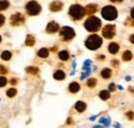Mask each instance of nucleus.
I'll use <instances>...</instances> for the list:
<instances>
[{
	"label": "nucleus",
	"instance_id": "f8f14e48",
	"mask_svg": "<svg viewBox=\"0 0 134 128\" xmlns=\"http://www.w3.org/2000/svg\"><path fill=\"white\" fill-rule=\"evenodd\" d=\"M85 10H86V14H87V15L91 16V15H93V14H95V13L97 12V5H94V4H90V5L86 6Z\"/></svg>",
	"mask_w": 134,
	"mask_h": 128
},
{
	"label": "nucleus",
	"instance_id": "473e14b6",
	"mask_svg": "<svg viewBox=\"0 0 134 128\" xmlns=\"http://www.w3.org/2000/svg\"><path fill=\"white\" fill-rule=\"evenodd\" d=\"M0 73H2V74H6V73H7L6 68H4L2 65H0Z\"/></svg>",
	"mask_w": 134,
	"mask_h": 128
},
{
	"label": "nucleus",
	"instance_id": "393cba45",
	"mask_svg": "<svg viewBox=\"0 0 134 128\" xmlns=\"http://www.w3.org/2000/svg\"><path fill=\"white\" fill-rule=\"evenodd\" d=\"M97 85V80L96 79H89L87 82V86L90 88H94Z\"/></svg>",
	"mask_w": 134,
	"mask_h": 128
},
{
	"label": "nucleus",
	"instance_id": "412c9836",
	"mask_svg": "<svg viewBox=\"0 0 134 128\" xmlns=\"http://www.w3.org/2000/svg\"><path fill=\"white\" fill-rule=\"evenodd\" d=\"M109 91L107 90H102L100 93H99V97H100L102 100H107L109 98Z\"/></svg>",
	"mask_w": 134,
	"mask_h": 128
},
{
	"label": "nucleus",
	"instance_id": "c85d7f7f",
	"mask_svg": "<svg viewBox=\"0 0 134 128\" xmlns=\"http://www.w3.org/2000/svg\"><path fill=\"white\" fill-rule=\"evenodd\" d=\"M126 116H127V118L129 119V120H133L134 119V112H127L126 113Z\"/></svg>",
	"mask_w": 134,
	"mask_h": 128
},
{
	"label": "nucleus",
	"instance_id": "72a5a7b5",
	"mask_svg": "<svg viewBox=\"0 0 134 128\" xmlns=\"http://www.w3.org/2000/svg\"><path fill=\"white\" fill-rule=\"evenodd\" d=\"M4 22H5V18H4V16H3V15H0V27L4 24Z\"/></svg>",
	"mask_w": 134,
	"mask_h": 128
},
{
	"label": "nucleus",
	"instance_id": "a18cd8bd",
	"mask_svg": "<svg viewBox=\"0 0 134 128\" xmlns=\"http://www.w3.org/2000/svg\"><path fill=\"white\" fill-rule=\"evenodd\" d=\"M116 128H120V126H119V125L117 124V125H116Z\"/></svg>",
	"mask_w": 134,
	"mask_h": 128
},
{
	"label": "nucleus",
	"instance_id": "49530a36",
	"mask_svg": "<svg viewBox=\"0 0 134 128\" xmlns=\"http://www.w3.org/2000/svg\"><path fill=\"white\" fill-rule=\"evenodd\" d=\"M0 42H1V36H0Z\"/></svg>",
	"mask_w": 134,
	"mask_h": 128
},
{
	"label": "nucleus",
	"instance_id": "c756f323",
	"mask_svg": "<svg viewBox=\"0 0 134 128\" xmlns=\"http://www.w3.org/2000/svg\"><path fill=\"white\" fill-rule=\"evenodd\" d=\"M125 24L127 25V26H132V27H134V22L132 21V20H130L129 18L126 20V22H125Z\"/></svg>",
	"mask_w": 134,
	"mask_h": 128
},
{
	"label": "nucleus",
	"instance_id": "6ab92c4d",
	"mask_svg": "<svg viewBox=\"0 0 134 128\" xmlns=\"http://www.w3.org/2000/svg\"><path fill=\"white\" fill-rule=\"evenodd\" d=\"M123 60L124 61H130L131 59H132V57H133V55H132V53L130 52V51H125L124 53H123Z\"/></svg>",
	"mask_w": 134,
	"mask_h": 128
},
{
	"label": "nucleus",
	"instance_id": "5701e85b",
	"mask_svg": "<svg viewBox=\"0 0 134 128\" xmlns=\"http://www.w3.org/2000/svg\"><path fill=\"white\" fill-rule=\"evenodd\" d=\"M26 71H27L28 73H31V74H37L39 70H38V68H37V67L29 66V67H27V68H26Z\"/></svg>",
	"mask_w": 134,
	"mask_h": 128
},
{
	"label": "nucleus",
	"instance_id": "2eb2a0df",
	"mask_svg": "<svg viewBox=\"0 0 134 128\" xmlns=\"http://www.w3.org/2000/svg\"><path fill=\"white\" fill-rule=\"evenodd\" d=\"M54 79L58 81H62L65 79V72L63 70H57L54 73Z\"/></svg>",
	"mask_w": 134,
	"mask_h": 128
},
{
	"label": "nucleus",
	"instance_id": "f03ea898",
	"mask_svg": "<svg viewBox=\"0 0 134 128\" xmlns=\"http://www.w3.org/2000/svg\"><path fill=\"white\" fill-rule=\"evenodd\" d=\"M85 28L89 32H96L100 29L101 21L97 17H90L85 22Z\"/></svg>",
	"mask_w": 134,
	"mask_h": 128
},
{
	"label": "nucleus",
	"instance_id": "ea45409f",
	"mask_svg": "<svg viewBox=\"0 0 134 128\" xmlns=\"http://www.w3.org/2000/svg\"><path fill=\"white\" fill-rule=\"evenodd\" d=\"M67 124H72V119H68L67 120Z\"/></svg>",
	"mask_w": 134,
	"mask_h": 128
},
{
	"label": "nucleus",
	"instance_id": "f257e3e1",
	"mask_svg": "<svg viewBox=\"0 0 134 128\" xmlns=\"http://www.w3.org/2000/svg\"><path fill=\"white\" fill-rule=\"evenodd\" d=\"M85 45L89 50L95 51V50H97V49H99L101 47L102 38L97 34H92L87 38V40L85 41Z\"/></svg>",
	"mask_w": 134,
	"mask_h": 128
},
{
	"label": "nucleus",
	"instance_id": "bb28decb",
	"mask_svg": "<svg viewBox=\"0 0 134 128\" xmlns=\"http://www.w3.org/2000/svg\"><path fill=\"white\" fill-rule=\"evenodd\" d=\"M99 122L102 123V124H104L105 126H109V123H110V120H109V118H101L100 120H99Z\"/></svg>",
	"mask_w": 134,
	"mask_h": 128
},
{
	"label": "nucleus",
	"instance_id": "423d86ee",
	"mask_svg": "<svg viewBox=\"0 0 134 128\" xmlns=\"http://www.w3.org/2000/svg\"><path fill=\"white\" fill-rule=\"evenodd\" d=\"M60 35L63 37V39H64L65 41H69V40H71V39L75 36V32H74V30H73L72 28L65 26V27H63V28L61 29Z\"/></svg>",
	"mask_w": 134,
	"mask_h": 128
},
{
	"label": "nucleus",
	"instance_id": "cd10ccee",
	"mask_svg": "<svg viewBox=\"0 0 134 128\" xmlns=\"http://www.w3.org/2000/svg\"><path fill=\"white\" fill-rule=\"evenodd\" d=\"M7 84V80L4 77H0V87H4Z\"/></svg>",
	"mask_w": 134,
	"mask_h": 128
},
{
	"label": "nucleus",
	"instance_id": "f704fd0d",
	"mask_svg": "<svg viewBox=\"0 0 134 128\" xmlns=\"http://www.w3.org/2000/svg\"><path fill=\"white\" fill-rule=\"evenodd\" d=\"M111 64H113V66L118 67V65H119V61H118V60H113V61H111Z\"/></svg>",
	"mask_w": 134,
	"mask_h": 128
},
{
	"label": "nucleus",
	"instance_id": "0eeeda50",
	"mask_svg": "<svg viewBox=\"0 0 134 128\" xmlns=\"http://www.w3.org/2000/svg\"><path fill=\"white\" fill-rule=\"evenodd\" d=\"M102 35L103 37L110 39L116 35V26L115 25H106L102 29Z\"/></svg>",
	"mask_w": 134,
	"mask_h": 128
},
{
	"label": "nucleus",
	"instance_id": "dca6fc26",
	"mask_svg": "<svg viewBox=\"0 0 134 128\" xmlns=\"http://www.w3.org/2000/svg\"><path fill=\"white\" fill-rule=\"evenodd\" d=\"M111 74H113V71H111V69H109V68H104V69H102V71H101V77H102L103 79H109V78L111 77Z\"/></svg>",
	"mask_w": 134,
	"mask_h": 128
},
{
	"label": "nucleus",
	"instance_id": "7ed1b4c3",
	"mask_svg": "<svg viewBox=\"0 0 134 128\" xmlns=\"http://www.w3.org/2000/svg\"><path fill=\"white\" fill-rule=\"evenodd\" d=\"M69 16L74 20H82L84 16L86 15V10L85 7H83L80 4H73L70 6L69 8Z\"/></svg>",
	"mask_w": 134,
	"mask_h": 128
},
{
	"label": "nucleus",
	"instance_id": "1a4fd4ad",
	"mask_svg": "<svg viewBox=\"0 0 134 128\" xmlns=\"http://www.w3.org/2000/svg\"><path fill=\"white\" fill-rule=\"evenodd\" d=\"M47 32L48 33H50V34H53V33H56V32L59 30V25H58V23H56V22H54V21H52L50 22L49 24H48V26H47Z\"/></svg>",
	"mask_w": 134,
	"mask_h": 128
},
{
	"label": "nucleus",
	"instance_id": "4c0bfd02",
	"mask_svg": "<svg viewBox=\"0 0 134 128\" xmlns=\"http://www.w3.org/2000/svg\"><path fill=\"white\" fill-rule=\"evenodd\" d=\"M105 59V56L104 55H99L98 56V60H104Z\"/></svg>",
	"mask_w": 134,
	"mask_h": 128
},
{
	"label": "nucleus",
	"instance_id": "a878e982",
	"mask_svg": "<svg viewBox=\"0 0 134 128\" xmlns=\"http://www.w3.org/2000/svg\"><path fill=\"white\" fill-rule=\"evenodd\" d=\"M6 95L8 96V97H14V96H16L17 95V89H15V88L8 89V90L6 91Z\"/></svg>",
	"mask_w": 134,
	"mask_h": 128
},
{
	"label": "nucleus",
	"instance_id": "20e7f679",
	"mask_svg": "<svg viewBox=\"0 0 134 128\" xmlns=\"http://www.w3.org/2000/svg\"><path fill=\"white\" fill-rule=\"evenodd\" d=\"M101 15L102 17L107 20V21H113V20H116L118 17V10L115 6H111V5H107V6H104L101 10Z\"/></svg>",
	"mask_w": 134,
	"mask_h": 128
},
{
	"label": "nucleus",
	"instance_id": "c9c22d12",
	"mask_svg": "<svg viewBox=\"0 0 134 128\" xmlns=\"http://www.w3.org/2000/svg\"><path fill=\"white\" fill-rule=\"evenodd\" d=\"M9 83H10L12 85H16V84H17V83H18V81H17V79H12V80H10V82H9Z\"/></svg>",
	"mask_w": 134,
	"mask_h": 128
},
{
	"label": "nucleus",
	"instance_id": "9b49d317",
	"mask_svg": "<svg viewBox=\"0 0 134 128\" xmlns=\"http://www.w3.org/2000/svg\"><path fill=\"white\" fill-rule=\"evenodd\" d=\"M119 50H120V46L118 44H116V42H110L108 45V52L110 54H113V55L117 54L118 52H119Z\"/></svg>",
	"mask_w": 134,
	"mask_h": 128
},
{
	"label": "nucleus",
	"instance_id": "58836bf2",
	"mask_svg": "<svg viewBox=\"0 0 134 128\" xmlns=\"http://www.w3.org/2000/svg\"><path fill=\"white\" fill-rule=\"evenodd\" d=\"M130 14H131V18L134 20V7L131 8V12H130Z\"/></svg>",
	"mask_w": 134,
	"mask_h": 128
},
{
	"label": "nucleus",
	"instance_id": "39448f33",
	"mask_svg": "<svg viewBox=\"0 0 134 128\" xmlns=\"http://www.w3.org/2000/svg\"><path fill=\"white\" fill-rule=\"evenodd\" d=\"M41 6L36 1H30L26 4V12L29 16H36L40 13Z\"/></svg>",
	"mask_w": 134,
	"mask_h": 128
},
{
	"label": "nucleus",
	"instance_id": "a19ab883",
	"mask_svg": "<svg viewBox=\"0 0 134 128\" xmlns=\"http://www.w3.org/2000/svg\"><path fill=\"white\" fill-rule=\"evenodd\" d=\"M129 90H130L131 92H134V88H132V87H131V88H129Z\"/></svg>",
	"mask_w": 134,
	"mask_h": 128
},
{
	"label": "nucleus",
	"instance_id": "37998d69",
	"mask_svg": "<svg viewBox=\"0 0 134 128\" xmlns=\"http://www.w3.org/2000/svg\"><path fill=\"white\" fill-rule=\"evenodd\" d=\"M126 80H127V81L131 80V78H130V77H127V78H126Z\"/></svg>",
	"mask_w": 134,
	"mask_h": 128
},
{
	"label": "nucleus",
	"instance_id": "aec40b11",
	"mask_svg": "<svg viewBox=\"0 0 134 128\" xmlns=\"http://www.w3.org/2000/svg\"><path fill=\"white\" fill-rule=\"evenodd\" d=\"M59 58L61 60H63V61H66V60L69 59V53L67 51H61L59 53Z\"/></svg>",
	"mask_w": 134,
	"mask_h": 128
},
{
	"label": "nucleus",
	"instance_id": "a211bd4d",
	"mask_svg": "<svg viewBox=\"0 0 134 128\" xmlns=\"http://www.w3.org/2000/svg\"><path fill=\"white\" fill-rule=\"evenodd\" d=\"M37 55H38V57H40V58H47V57H49V50L46 48L40 49V50L38 51Z\"/></svg>",
	"mask_w": 134,
	"mask_h": 128
},
{
	"label": "nucleus",
	"instance_id": "2f4dec72",
	"mask_svg": "<svg viewBox=\"0 0 134 128\" xmlns=\"http://www.w3.org/2000/svg\"><path fill=\"white\" fill-rule=\"evenodd\" d=\"M108 90L109 91H111V92H114V91H116V85L113 83V84H110L109 86H108Z\"/></svg>",
	"mask_w": 134,
	"mask_h": 128
},
{
	"label": "nucleus",
	"instance_id": "ddd939ff",
	"mask_svg": "<svg viewBox=\"0 0 134 128\" xmlns=\"http://www.w3.org/2000/svg\"><path fill=\"white\" fill-rule=\"evenodd\" d=\"M75 110L77 111L79 113H83L86 111V109H87V104L85 103L84 101H77L76 103H75Z\"/></svg>",
	"mask_w": 134,
	"mask_h": 128
},
{
	"label": "nucleus",
	"instance_id": "7c9ffc66",
	"mask_svg": "<svg viewBox=\"0 0 134 128\" xmlns=\"http://www.w3.org/2000/svg\"><path fill=\"white\" fill-rule=\"evenodd\" d=\"M90 72H91V69H87V70H86V72H84V73L82 74V77H81V80H84L86 77H88V76L90 74Z\"/></svg>",
	"mask_w": 134,
	"mask_h": 128
},
{
	"label": "nucleus",
	"instance_id": "4468645a",
	"mask_svg": "<svg viewBox=\"0 0 134 128\" xmlns=\"http://www.w3.org/2000/svg\"><path fill=\"white\" fill-rule=\"evenodd\" d=\"M80 89H81V87H80L79 83H76V82H72V83L69 85V91H70L71 93H76V92L80 91Z\"/></svg>",
	"mask_w": 134,
	"mask_h": 128
},
{
	"label": "nucleus",
	"instance_id": "79ce46f5",
	"mask_svg": "<svg viewBox=\"0 0 134 128\" xmlns=\"http://www.w3.org/2000/svg\"><path fill=\"white\" fill-rule=\"evenodd\" d=\"M57 50V48L56 47H54V48H52V51H56Z\"/></svg>",
	"mask_w": 134,
	"mask_h": 128
},
{
	"label": "nucleus",
	"instance_id": "f3484780",
	"mask_svg": "<svg viewBox=\"0 0 134 128\" xmlns=\"http://www.w3.org/2000/svg\"><path fill=\"white\" fill-rule=\"evenodd\" d=\"M25 44H26V46H28V47H32V46H34V44H35V38H34L33 35H31V34L27 35Z\"/></svg>",
	"mask_w": 134,
	"mask_h": 128
},
{
	"label": "nucleus",
	"instance_id": "6e6552de",
	"mask_svg": "<svg viewBox=\"0 0 134 128\" xmlns=\"http://www.w3.org/2000/svg\"><path fill=\"white\" fill-rule=\"evenodd\" d=\"M24 22H25V18L22 14L17 13L10 17V24L13 26H20V25L24 24Z\"/></svg>",
	"mask_w": 134,
	"mask_h": 128
},
{
	"label": "nucleus",
	"instance_id": "e433bc0d",
	"mask_svg": "<svg viewBox=\"0 0 134 128\" xmlns=\"http://www.w3.org/2000/svg\"><path fill=\"white\" fill-rule=\"evenodd\" d=\"M129 40H130V42H132V44H134V34H132V35H130V37H129Z\"/></svg>",
	"mask_w": 134,
	"mask_h": 128
},
{
	"label": "nucleus",
	"instance_id": "9d476101",
	"mask_svg": "<svg viewBox=\"0 0 134 128\" xmlns=\"http://www.w3.org/2000/svg\"><path fill=\"white\" fill-rule=\"evenodd\" d=\"M63 8V3L61 1H54L50 5V9L52 12H59Z\"/></svg>",
	"mask_w": 134,
	"mask_h": 128
},
{
	"label": "nucleus",
	"instance_id": "4be33fe9",
	"mask_svg": "<svg viewBox=\"0 0 134 128\" xmlns=\"http://www.w3.org/2000/svg\"><path fill=\"white\" fill-rule=\"evenodd\" d=\"M1 58L5 61H8L10 58H12V53L9 51H4L2 54H1Z\"/></svg>",
	"mask_w": 134,
	"mask_h": 128
},
{
	"label": "nucleus",
	"instance_id": "b1692460",
	"mask_svg": "<svg viewBox=\"0 0 134 128\" xmlns=\"http://www.w3.org/2000/svg\"><path fill=\"white\" fill-rule=\"evenodd\" d=\"M9 7V2L8 1H0V12L5 10Z\"/></svg>",
	"mask_w": 134,
	"mask_h": 128
},
{
	"label": "nucleus",
	"instance_id": "c03bdc74",
	"mask_svg": "<svg viewBox=\"0 0 134 128\" xmlns=\"http://www.w3.org/2000/svg\"><path fill=\"white\" fill-rule=\"evenodd\" d=\"M93 128H101V126H94Z\"/></svg>",
	"mask_w": 134,
	"mask_h": 128
}]
</instances>
